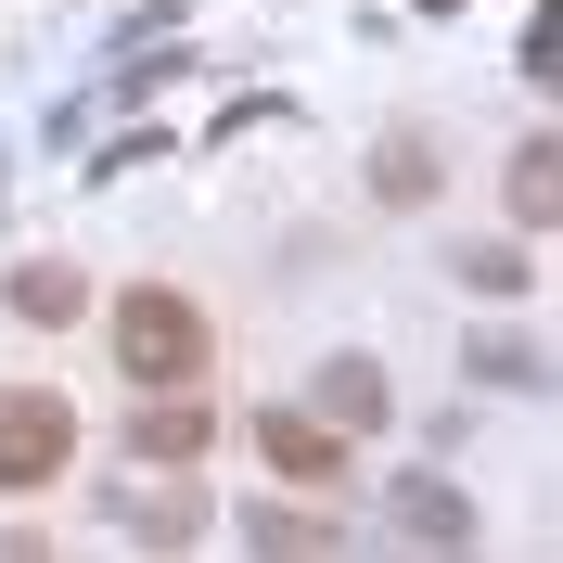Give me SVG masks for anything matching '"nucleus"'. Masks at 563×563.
I'll use <instances>...</instances> for the list:
<instances>
[{
  "instance_id": "nucleus-1",
  "label": "nucleus",
  "mask_w": 563,
  "mask_h": 563,
  "mask_svg": "<svg viewBox=\"0 0 563 563\" xmlns=\"http://www.w3.org/2000/svg\"><path fill=\"white\" fill-rule=\"evenodd\" d=\"M115 372H129L141 397H154V385H206V308L167 295V282L115 295Z\"/></svg>"
},
{
  "instance_id": "nucleus-2",
  "label": "nucleus",
  "mask_w": 563,
  "mask_h": 563,
  "mask_svg": "<svg viewBox=\"0 0 563 563\" xmlns=\"http://www.w3.org/2000/svg\"><path fill=\"white\" fill-rule=\"evenodd\" d=\"M77 461V410L52 385H0V487H65Z\"/></svg>"
},
{
  "instance_id": "nucleus-3",
  "label": "nucleus",
  "mask_w": 563,
  "mask_h": 563,
  "mask_svg": "<svg viewBox=\"0 0 563 563\" xmlns=\"http://www.w3.org/2000/svg\"><path fill=\"white\" fill-rule=\"evenodd\" d=\"M385 538H410L435 563H474V499L449 474H385Z\"/></svg>"
},
{
  "instance_id": "nucleus-4",
  "label": "nucleus",
  "mask_w": 563,
  "mask_h": 563,
  "mask_svg": "<svg viewBox=\"0 0 563 563\" xmlns=\"http://www.w3.org/2000/svg\"><path fill=\"white\" fill-rule=\"evenodd\" d=\"M256 461L269 474H295V487H346V435L308 410H256Z\"/></svg>"
},
{
  "instance_id": "nucleus-5",
  "label": "nucleus",
  "mask_w": 563,
  "mask_h": 563,
  "mask_svg": "<svg viewBox=\"0 0 563 563\" xmlns=\"http://www.w3.org/2000/svg\"><path fill=\"white\" fill-rule=\"evenodd\" d=\"M129 449L167 461V474H179V461H206V397H192V385H154V397H141V422H129Z\"/></svg>"
},
{
  "instance_id": "nucleus-6",
  "label": "nucleus",
  "mask_w": 563,
  "mask_h": 563,
  "mask_svg": "<svg viewBox=\"0 0 563 563\" xmlns=\"http://www.w3.org/2000/svg\"><path fill=\"white\" fill-rule=\"evenodd\" d=\"M244 551H256V563H346V526H320V512H282V499H256V512H244Z\"/></svg>"
},
{
  "instance_id": "nucleus-7",
  "label": "nucleus",
  "mask_w": 563,
  "mask_h": 563,
  "mask_svg": "<svg viewBox=\"0 0 563 563\" xmlns=\"http://www.w3.org/2000/svg\"><path fill=\"white\" fill-rule=\"evenodd\" d=\"M308 422H333V435L385 422V372H372V358H320V397H308Z\"/></svg>"
},
{
  "instance_id": "nucleus-8",
  "label": "nucleus",
  "mask_w": 563,
  "mask_h": 563,
  "mask_svg": "<svg viewBox=\"0 0 563 563\" xmlns=\"http://www.w3.org/2000/svg\"><path fill=\"white\" fill-rule=\"evenodd\" d=\"M115 512H129L141 538H167V551L206 538V487H179V474H167V487H115Z\"/></svg>"
},
{
  "instance_id": "nucleus-9",
  "label": "nucleus",
  "mask_w": 563,
  "mask_h": 563,
  "mask_svg": "<svg viewBox=\"0 0 563 563\" xmlns=\"http://www.w3.org/2000/svg\"><path fill=\"white\" fill-rule=\"evenodd\" d=\"M372 192H385V206H435V141L397 129L385 154H372Z\"/></svg>"
},
{
  "instance_id": "nucleus-10",
  "label": "nucleus",
  "mask_w": 563,
  "mask_h": 563,
  "mask_svg": "<svg viewBox=\"0 0 563 563\" xmlns=\"http://www.w3.org/2000/svg\"><path fill=\"white\" fill-rule=\"evenodd\" d=\"M563 154H551V141H526V154H512V218H526V231H551V218H563Z\"/></svg>"
},
{
  "instance_id": "nucleus-11",
  "label": "nucleus",
  "mask_w": 563,
  "mask_h": 563,
  "mask_svg": "<svg viewBox=\"0 0 563 563\" xmlns=\"http://www.w3.org/2000/svg\"><path fill=\"white\" fill-rule=\"evenodd\" d=\"M77 308H90L77 269H13V320H77Z\"/></svg>"
},
{
  "instance_id": "nucleus-12",
  "label": "nucleus",
  "mask_w": 563,
  "mask_h": 563,
  "mask_svg": "<svg viewBox=\"0 0 563 563\" xmlns=\"http://www.w3.org/2000/svg\"><path fill=\"white\" fill-rule=\"evenodd\" d=\"M461 372H474V385H551V358H538L526 333H487V346L461 358Z\"/></svg>"
},
{
  "instance_id": "nucleus-13",
  "label": "nucleus",
  "mask_w": 563,
  "mask_h": 563,
  "mask_svg": "<svg viewBox=\"0 0 563 563\" xmlns=\"http://www.w3.org/2000/svg\"><path fill=\"white\" fill-rule=\"evenodd\" d=\"M461 282H474V295H526V244H474V256H461Z\"/></svg>"
},
{
  "instance_id": "nucleus-14",
  "label": "nucleus",
  "mask_w": 563,
  "mask_h": 563,
  "mask_svg": "<svg viewBox=\"0 0 563 563\" xmlns=\"http://www.w3.org/2000/svg\"><path fill=\"white\" fill-rule=\"evenodd\" d=\"M0 563H38V551H26V538H0Z\"/></svg>"
}]
</instances>
